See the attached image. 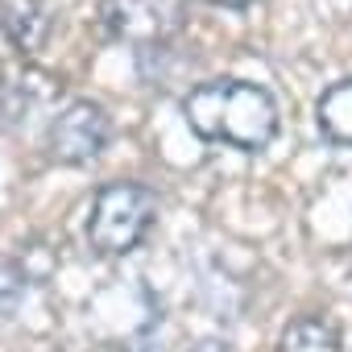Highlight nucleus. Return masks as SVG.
Masks as SVG:
<instances>
[{
  "instance_id": "nucleus-3",
  "label": "nucleus",
  "mask_w": 352,
  "mask_h": 352,
  "mask_svg": "<svg viewBox=\"0 0 352 352\" xmlns=\"http://www.w3.org/2000/svg\"><path fill=\"white\" fill-rule=\"evenodd\" d=\"M112 137V120L100 104L91 100H71L54 120H50V133H46V145H50V157L63 162V166H83V162H96L104 153Z\"/></svg>"
},
{
  "instance_id": "nucleus-7",
  "label": "nucleus",
  "mask_w": 352,
  "mask_h": 352,
  "mask_svg": "<svg viewBox=\"0 0 352 352\" xmlns=\"http://www.w3.org/2000/svg\"><path fill=\"white\" fill-rule=\"evenodd\" d=\"M282 352H340V336L327 319H294L282 331Z\"/></svg>"
},
{
  "instance_id": "nucleus-8",
  "label": "nucleus",
  "mask_w": 352,
  "mask_h": 352,
  "mask_svg": "<svg viewBox=\"0 0 352 352\" xmlns=\"http://www.w3.org/2000/svg\"><path fill=\"white\" fill-rule=\"evenodd\" d=\"M25 290H30V274H25L17 261L0 257V315H9V311L25 298Z\"/></svg>"
},
{
  "instance_id": "nucleus-10",
  "label": "nucleus",
  "mask_w": 352,
  "mask_h": 352,
  "mask_svg": "<svg viewBox=\"0 0 352 352\" xmlns=\"http://www.w3.org/2000/svg\"><path fill=\"white\" fill-rule=\"evenodd\" d=\"M208 5H224V9H241V5H249V0H208Z\"/></svg>"
},
{
  "instance_id": "nucleus-5",
  "label": "nucleus",
  "mask_w": 352,
  "mask_h": 352,
  "mask_svg": "<svg viewBox=\"0 0 352 352\" xmlns=\"http://www.w3.org/2000/svg\"><path fill=\"white\" fill-rule=\"evenodd\" d=\"M0 25L5 34L21 46V50H34L42 42V30H46V17L38 9V0H0Z\"/></svg>"
},
{
  "instance_id": "nucleus-6",
  "label": "nucleus",
  "mask_w": 352,
  "mask_h": 352,
  "mask_svg": "<svg viewBox=\"0 0 352 352\" xmlns=\"http://www.w3.org/2000/svg\"><path fill=\"white\" fill-rule=\"evenodd\" d=\"M319 129H323L331 141L352 145V79L331 83V87L319 96Z\"/></svg>"
},
{
  "instance_id": "nucleus-2",
  "label": "nucleus",
  "mask_w": 352,
  "mask_h": 352,
  "mask_svg": "<svg viewBox=\"0 0 352 352\" xmlns=\"http://www.w3.org/2000/svg\"><path fill=\"white\" fill-rule=\"evenodd\" d=\"M157 220V199L141 183H108L100 187L91 216H87V241L104 257H120L145 241V232Z\"/></svg>"
},
{
  "instance_id": "nucleus-4",
  "label": "nucleus",
  "mask_w": 352,
  "mask_h": 352,
  "mask_svg": "<svg viewBox=\"0 0 352 352\" xmlns=\"http://www.w3.org/2000/svg\"><path fill=\"white\" fill-rule=\"evenodd\" d=\"M104 17L116 38H129L137 46L166 42L183 21L179 0H104Z\"/></svg>"
},
{
  "instance_id": "nucleus-9",
  "label": "nucleus",
  "mask_w": 352,
  "mask_h": 352,
  "mask_svg": "<svg viewBox=\"0 0 352 352\" xmlns=\"http://www.w3.org/2000/svg\"><path fill=\"white\" fill-rule=\"evenodd\" d=\"M187 352H228V344H224V340H216V336H208V340H199V344H191Z\"/></svg>"
},
{
  "instance_id": "nucleus-1",
  "label": "nucleus",
  "mask_w": 352,
  "mask_h": 352,
  "mask_svg": "<svg viewBox=\"0 0 352 352\" xmlns=\"http://www.w3.org/2000/svg\"><path fill=\"white\" fill-rule=\"evenodd\" d=\"M183 116L195 137L245 153H257L278 137V104L249 79H208L191 87L183 96Z\"/></svg>"
}]
</instances>
